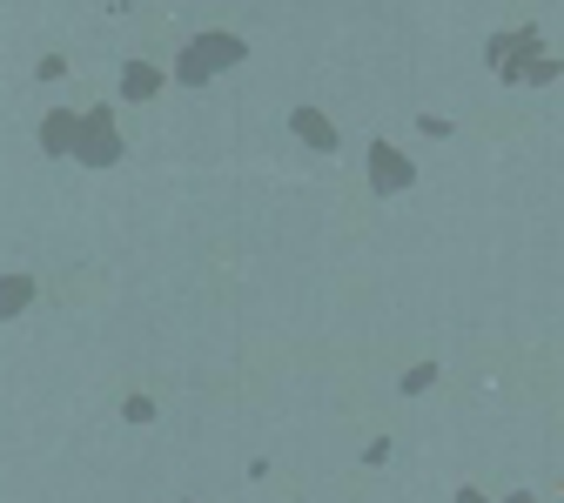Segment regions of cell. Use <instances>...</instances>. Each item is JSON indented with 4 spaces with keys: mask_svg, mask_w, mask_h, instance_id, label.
I'll list each match as a JSON object with an SVG mask.
<instances>
[{
    "mask_svg": "<svg viewBox=\"0 0 564 503\" xmlns=\"http://www.w3.org/2000/svg\"><path fill=\"white\" fill-rule=\"evenodd\" d=\"M34 296H41V275H34V269H8V275H0V322L28 316Z\"/></svg>",
    "mask_w": 564,
    "mask_h": 503,
    "instance_id": "7",
    "label": "cell"
},
{
    "mask_svg": "<svg viewBox=\"0 0 564 503\" xmlns=\"http://www.w3.org/2000/svg\"><path fill=\"white\" fill-rule=\"evenodd\" d=\"M121 155H128V141H121L115 108H82V141H75V162H82V168H115Z\"/></svg>",
    "mask_w": 564,
    "mask_h": 503,
    "instance_id": "2",
    "label": "cell"
},
{
    "mask_svg": "<svg viewBox=\"0 0 564 503\" xmlns=\"http://www.w3.org/2000/svg\"><path fill=\"white\" fill-rule=\"evenodd\" d=\"M169 81H175V75H169V67H155V61H121V75H115V88H121L128 108H149Z\"/></svg>",
    "mask_w": 564,
    "mask_h": 503,
    "instance_id": "5",
    "label": "cell"
},
{
    "mask_svg": "<svg viewBox=\"0 0 564 503\" xmlns=\"http://www.w3.org/2000/svg\"><path fill=\"white\" fill-rule=\"evenodd\" d=\"M121 416H128V423H155V396H128Z\"/></svg>",
    "mask_w": 564,
    "mask_h": 503,
    "instance_id": "11",
    "label": "cell"
},
{
    "mask_svg": "<svg viewBox=\"0 0 564 503\" xmlns=\"http://www.w3.org/2000/svg\"><path fill=\"white\" fill-rule=\"evenodd\" d=\"M416 128L431 134V141H451V114H416Z\"/></svg>",
    "mask_w": 564,
    "mask_h": 503,
    "instance_id": "12",
    "label": "cell"
},
{
    "mask_svg": "<svg viewBox=\"0 0 564 503\" xmlns=\"http://www.w3.org/2000/svg\"><path fill=\"white\" fill-rule=\"evenodd\" d=\"M249 61V41L242 34H229V28H208V34H195L182 54H175V67L169 75L182 81V88H208L216 75H229V67H242Z\"/></svg>",
    "mask_w": 564,
    "mask_h": 503,
    "instance_id": "1",
    "label": "cell"
},
{
    "mask_svg": "<svg viewBox=\"0 0 564 503\" xmlns=\"http://www.w3.org/2000/svg\"><path fill=\"white\" fill-rule=\"evenodd\" d=\"M61 75H67V54H41L34 61V81H61Z\"/></svg>",
    "mask_w": 564,
    "mask_h": 503,
    "instance_id": "10",
    "label": "cell"
},
{
    "mask_svg": "<svg viewBox=\"0 0 564 503\" xmlns=\"http://www.w3.org/2000/svg\"><path fill=\"white\" fill-rule=\"evenodd\" d=\"M505 503H538V496H531V490H511V496H505Z\"/></svg>",
    "mask_w": 564,
    "mask_h": 503,
    "instance_id": "14",
    "label": "cell"
},
{
    "mask_svg": "<svg viewBox=\"0 0 564 503\" xmlns=\"http://www.w3.org/2000/svg\"><path fill=\"white\" fill-rule=\"evenodd\" d=\"M34 141H41V155H47V162H75L82 108H47V114H41V128H34Z\"/></svg>",
    "mask_w": 564,
    "mask_h": 503,
    "instance_id": "4",
    "label": "cell"
},
{
    "mask_svg": "<svg viewBox=\"0 0 564 503\" xmlns=\"http://www.w3.org/2000/svg\"><path fill=\"white\" fill-rule=\"evenodd\" d=\"M437 383V363H416V370H403V396H423Z\"/></svg>",
    "mask_w": 564,
    "mask_h": 503,
    "instance_id": "9",
    "label": "cell"
},
{
    "mask_svg": "<svg viewBox=\"0 0 564 503\" xmlns=\"http://www.w3.org/2000/svg\"><path fill=\"white\" fill-rule=\"evenodd\" d=\"M290 134L303 141V149H316V155H336L343 149V134H336V121L323 108H290Z\"/></svg>",
    "mask_w": 564,
    "mask_h": 503,
    "instance_id": "6",
    "label": "cell"
},
{
    "mask_svg": "<svg viewBox=\"0 0 564 503\" xmlns=\"http://www.w3.org/2000/svg\"><path fill=\"white\" fill-rule=\"evenodd\" d=\"M557 75H564V61H557V54H538V61H531V75H524V88H551Z\"/></svg>",
    "mask_w": 564,
    "mask_h": 503,
    "instance_id": "8",
    "label": "cell"
},
{
    "mask_svg": "<svg viewBox=\"0 0 564 503\" xmlns=\"http://www.w3.org/2000/svg\"><path fill=\"white\" fill-rule=\"evenodd\" d=\"M457 503H490V496L484 490H457Z\"/></svg>",
    "mask_w": 564,
    "mask_h": 503,
    "instance_id": "13",
    "label": "cell"
},
{
    "mask_svg": "<svg viewBox=\"0 0 564 503\" xmlns=\"http://www.w3.org/2000/svg\"><path fill=\"white\" fill-rule=\"evenodd\" d=\"M370 195H410L416 188V162L397 149V141H370Z\"/></svg>",
    "mask_w": 564,
    "mask_h": 503,
    "instance_id": "3",
    "label": "cell"
}]
</instances>
